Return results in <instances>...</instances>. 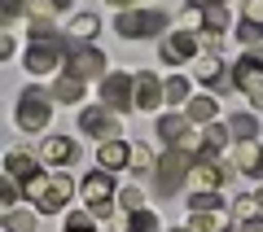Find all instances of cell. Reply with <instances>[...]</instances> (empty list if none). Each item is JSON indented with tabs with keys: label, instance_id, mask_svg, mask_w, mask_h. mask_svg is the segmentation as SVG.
Here are the masks:
<instances>
[{
	"label": "cell",
	"instance_id": "obj_26",
	"mask_svg": "<svg viewBox=\"0 0 263 232\" xmlns=\"http://www.w3.org/2000/svg\"><path fill=\"white\" fill-rule=\"evenodd\" d=\"M5 232H35V215L9 210V215H5Z\"/></svg>",
	"mask_w": 263,
	"mask_h": 232
},
{
	"label": "cell",
	"instance_id": "obj_44",
	"mask_svg": "<svg viewBox=\"0 0 263 232\" xmlns=\"http://www.w3.org/2000/svg\"><path fill=\"white\" fill-rule=\"evenodd\" d=\"M189 232H193V228H189Z\"/></svg>",
	"mask_w": 263,
	"mask_h": 232
},
{
	"label": "cell",
	"instance_id": "obj_5",
	"mask_svg": "<svg viewBox=\"0 0 263 232\" xmlns=\"http://www.w3.org/2000/svg\"><path fill=\"white\" fill-rule=\"evenodd\" d=\"M189 171H193L189 153H184V149H176V145H171V153H167V158H158L154 176H158V188H162V193H171V188H180V184L189 180Z\"/></svg>",
	"mask_w": 263,
	"mask_h": 232
},
{
	"label": "cell",
	"instance_id": "obj_33",
	"mask_svg": "<svg viewBox=\"0 0 263 232\" xmlns=\"http://www.w3.org/2000/svg\"><path fill=\"white\" fill-rule=\"evenodd\" d=\"M206 27H215V31L228 27V9L224 5H206Z\"/></svg>",
	"mask_w": 263,
	"mask_h": 232
},
{
	"label": "cell",
	"instance_id": "obj_34",
	"mask_svg": "<svg viewBox=\"0 0 263 232\" xmlns=\"http://www.w3.org/2000/svg\"><path fill=\"white\" fill-rule=\"evenodd\" d=\"M27 9V0H5V5H0V13H5V22H13L18 18V13Z\"/></svg>",
	"mask_w": 263,
	"mask_h": 232
},
{
	"label": "cell",
	"instance_id": "obj_1",
	"mask_svg": "<svg viewBox=\"0 0 263 232\" xmlns=\"http://www.w3.org/2000/svg\"><path fill=\"white\" fill-rule=\"evenodd\" d=\"M22 188H27V197L35 202V210H40V215H57V210H66V202L75 197V184H70V176H57V180L35 176L31 184H22Z\"/></svg>",
	"mask_w": 263,
	"mask_h": 232
},
{
	"label": "cell",
	"instance_id": "obj_20",
	"mask_svg": "<svg viewBox=\"0 0 263 232\" xmlns=\"http://www.w3.org/2000/svg\"><path fill=\"white\" fill-rule=\"evenodd\" d=\"M62 9H70V0H27L31 22H48L53 13H62Z\"/></svg>",
	"mask_w": 263,
	"mask_h": 232
},
{
	"label": "cell",
	"instance_id": "obj_27",
	"mask_svg": "<svg viewBox=\"0 0 263 232\" xmlns=\"http://www.w3.org/2000/svg\"><path fill=\"white\" fill-rule=\"evenodd\" d=\"M158 162H154V153H149V145H132V171L136 176H145V171H154Z\"/></svg>",
	"mask_w": 263,
	"mask_h": 232
},
{
	"label": "cell",
	"instance_id": "obj_32",
	"mask_svg": "<svg viewBox=\"0 0 263 232\" xmlns=\"http://www.w3.org/2000/svg\"><path fill=\"white\" fill-rule=\"evenodd\" d=\"M66 228L70 232H92V210H75L70 219H66Z\"/></svg>",
	"mask_w": 263,
	"mask_h": 232
},
{
	"label": "cell",
	"instance_id": "obj_22",
	"mask_svg": "<svg viewBox=\"0 0 263 232\" xmlns=\"http://www.w3.org/2000/svg\"><path fill=\"white\" fill-rule=\"evenodd\" d=\"M228 131H233V140H254L259 136V119H254V114H233Z\"/></svg>",
	"mask_w": 263,
	"mask_h": 232
},
{
	"label": "cell",
	"instance_id": "obj_31",
	"mask_svg": "<svg viewBox=\"0 0 263 232\" xmlns=\"http://www.w3.org/2000/svg\"><path fill=\"white\" fill-rule=\"evenodd\" d=\"M119 206H123V210H141V206H145V193H141V188H123V193H119Z\"/></svg>",
	"mask_w": 263,
	"mask_h": 232
},
{
	"label": "cell",
	"instance_id": "obj_12",
	"mask_svg": "<svg viewBox=\"0 0 263 232\" xmlns=\"http://www.w3.org/2000/svg\"><path fill=\"white\" fill-rule=\"evenodd\" d=\"M193 48H197V35L193 31H176V35H167L162 40V62L167 66H180V62H189V57H193Z\"/></svg>",
	"mask_w": 263,
	"mask_h": 232
},
{
	"label": "cell",
	"instance_id": "obj_16",
	"mask_svg": "<svg viewBox=\"0 0 263 232\" xmlns=\"http://www.w3.org/2000/svg\"><path fill=\"white\" fill-rule=\"evenodd\" d=\"M5 171H9L13 180H22V184H31V180L40 176L35 158H31V153H22V149H13V153H9V162H5Z\"/></svg>",
	"mask_w": 263,
	"mask_h": 232
},
{
	"label": "cell",
	"instance_id": "obj_11",
	"mask_svg": "<svg viewBox=\"0 0 263 232\" xmlns=\"http://www.w3.org/2000/svg\"><path fill=\"white\" fill-rule=\"evenodd\" d=\"M224 180H228V171L215 167V158H197L193 171H189V184H193V193H215Z\"/></svg>",
	"mask_w": 263,
	"mask_h": 232
},
{
	"label": "cell",
	"instance_id": "obj_43",
	"mask_svg": "<svg viewBox=\"0 0 263 232\" xmlns=\"http://www.w3.org/2000/svg\"><path fill=\"white\" fill-rule=\"evenodd\" d=\"M66 232H70V228H66Z\"/></svg>",
	"mask_w": 263,
	"mask_h": 232
},
{
	"label": "cell",
	"instance_id": "obj_9",
	"mask_svg": "<svg viewBox=\"0 0 263 232\" xmlns=\"http://www.w3.org/2000/svg\"><path fill=\"white\" fill-rule=\"evenodd\" d=\"M66 74H79V79H105V57L97 48H70L66 53Z\"/></svg>",
	"mask_w": 263,
	"mask_h": 232
},
{
	"label": "cell",
	"instance_id": "obj_38",
	"mask_svg": "<svg viewBox=\"0 0 263 232\" xmlns=\"http://www.w3.org/2000/svg\"><path fill=\"white\" fill-rule=\"evenodd\" d=\"M250 176H259V180H263V149H259V162L250 167Z\"/></svg>",
	"mask_w": 263,
	"mask_h": 232
},
{
	"label": "cell",
	"instance_id": "obj_30",
	"mask_svg": "<svg viewBox=\"0 0 263 232\" xmlns=\"http://www.w3.org/2000/svg\"><path fill=\"white\" fill-rule=\"evenodd\" d=\"M189 206H193V210H219L224 197H215V193H193V197H189Z\"/></svg>",
	"mask_w": 263,
	"mask_h": 232
},
{
	"label": "cell",
	"instance_id": "obj_4",
	"mask_svg": "<svg viewBox=\"0 0 263 232\" xmlns=\"http://www.w3.org/2000/svg\"><path fill=\"white\" fill-rule=\"evenodd\" d=\"M101 105H110V110H132L136 105V74H123V70H114V74H105L101 79Z\"/></svg>",
	"mask_w": 263,
	"mask_h": 232
},
{
	"label": "cell",
	"instance_id": "obj_29",
	"mask_svg": "<svg viewBox=\"0 0 263 232\" xmlns=\"http://www.w3.org/2000/svg\"><path fill=\"white\" fill-rule=\"evenodd\" d=\"M127 232H158V219H154L149 210H132V219H127Z\"/></svg>",
	"mask_w": 263,
	"mask_h": 232
},
{
	"label": "cell",
	"instance_id": "obj_10",
	"mask_svg": "<svg viewBox=\"0 0 263 232\" xmlns=\"http://www.w3.org/2000/svg\"><path fill=\"white\" fill-rule=\"evenodd\" d=\"M79 127H84L92 140H114V131H119V119H114L105 105H92V110L79 114Z\"/></svg>",
	"mask_w": 263,
	"mask_h": 232
},
{
	"label": "cell",
	"instance_id": "obj_14",
	"mask_svg": "<svg viewBox=\"0 0 263 232\" xmlns=\"http://www.w3.org/2000/svg\"><path fill=\"white\" fill-rule=\"evenodd\" d=\"M167 101V88L154 79V74H136V110H158V105Z\"/></svg>",
	"mask_w": 263,
	"mask_h": 232
},
{
	"label": "cell",
	"instance_id": "obj_24",
	"mask_svg": "<svg viewBox=\"0 0 263 232\" xmlns=\"http://www.w3.org/2000/svg\"><path fill=\"white\" fill-rule=\"evenodd\" d=\"M197 79H202V84H219V79H224V62H219L215 53L202 57V62H197Z\"/></svg>",
	"mask_w": 263,
	"mask_h": 232
},
{
	"label": "cell",
	"instance_id": "obj_42",
	"mask_svg": "<svg viewBox=\"0 0 263 232\" xmlns=\"http://www.w3.org/2000/svg\"><path fill=\"white\" fill-rule=\"evenodd\" d=\"M224 232H233V228H224Z\"/></svg>",
	"mask_w": 263,
	"mask_h": 232
},
{
	"label": "cell",
	"instance_id": "obj_6",
	"mask_svg": "<svg viewBox=\"0 0 263 232\" xmlns=\"http://www.w3.org/2000/svg\"><path fill=\"white\" fill-rule=\"evenodd\" d=\"M18 127L22 131H40L48 127V92H40V88H27L18 101Z\"/></svg>",
	"mask_w": 263,
	"mask_h": 232
},
{
	"label": "cell",
	"instance_id": "obj_36",
	"mask_svg": "<svg viewBox=\"0 0 263 232\" xmlns=\"http://www.w3.org/2000/svg\"><path fill=\"white\" fill-rule=\"evenodd\" d=\"M241 232H263V219H259V215H246V219H241Z\"/></svg>",
	"mask_w": 263,
	"mask_h": 232
},
{
	"label": "cell",
	"instance_id": "obj_17",
	"mask_svg": "<svg viewBox=\"0 0 263 232\" xmlns=\"http://www.w3.org/2000/svg\"><path fill=\"white\" fill-rule=\"evenodd\" d=\"M189 127H193V119H189V114H162V119H158V136L167 140V145H176Z\"/></svg>",
	"mask_w": 263,
	"mask_h": 232
},
{
	"label": "cell",
	"instance_id": "obj_3",
	"mask_svg": "<svg viewBox=\"0 0 263 232\" xmlns=\"http://www.w3.org/2000/svg\"><path fill=\"white\" fill-rule=\"evenodd\" d=\"M79 193H84V202H88V210L92 215H105L110 219V210H114V180H110V171L105 167H97L92 176H84V184H79Z\"/></svg>",
	"mask_w": 263,
	"mask_h": 232
},
{
	"label": "cell",
	"instance_id": "obj_37",
	"mask_svg": "<svg viewBox=\"0 0 263 232\" xmlns=\"http://www.w3.org/2000/svg\"><path fill=\"white\" fill-rule=\"evenodd\" d=\"M246 18H254V22H263V0H250V5H246Z\"/></svg>",
	"mask_w": 263,
	"mask_h": 232
},
{
	"label": "cell",
	"instance_id": "obj_23",
	"mask_svg": "<svg viewBox=\"0 0 263 232\" xmlns=\"http://www.w3.org/2000/svg\"><path fill=\"white\" fill-rule=\"evenodd\" d=\"M97 27H101V22H97V13H79V18L70 22L66 31H70V40H92V35H97Z\"/></svg>",
	"mask_w": 263,
	"mask_h": 232
},
{
	"label": "cell",
	"instance_id": "obj_35",
	"mask_svg": "<svg viewBox=\"0 0 263 232\" xmlns=\"http://www.w3.org/2000/svg\"><path fill=\"white\" fill-rule=\"evenodd\" d=\"M0 202H5V206H13V202H18V184H13V176H9V184L0 188Z\"/></svg>",
	"mask_w": 263,
	"mask_h": 232
},
{
	"label": "cell",
	"instance_id": "obj_7",
	"mask_svg": "<svg viewBox=\"0 0 263 232\" xmlns=\"http://www.w3.org/2000/svg\"><path fill=\"white\" fill-rule=\"evenodd\" d=\"M62 40H31V48H27V70L31 74H48V70H57L62 66Z\"/></svg>",
	"mask_w": 263,
	"mask_h": 232
},
{
	"label": "cell",
	"instance_id": "obj_19",
	"mask_svg": "<svg viewBox=\"0 0 263 232\" xmlns=\"http://www.w3.org/2000/svg\"><path fill=\"white\" fill-rule=\"evenodd\" d=\"M53 101H62V105L84 101V79H79V74H62V79H57V88H53Z\"/></svg>",
	"mask_w": 263,
	"mask_h": 232
},
{
	"label": "cell",
	"instance_id": "obj_25",
	"mask_svg": "<svg viewBox=\"0 0 263 232\" xmlns=\"http://www.w3.org/2000/svg\"><path fill=\"white\" fill-rule=\"evenodd\" d=\"M162 88H167V101H171V105H184V101H189V79H184V74H171Z\"/></svg>",
	"mask_w": 263,
	"mask_h": 232
},
{
	"label": "cell",
	"instance_id": "obj_2",
	"mask_svg": "<svg viewBox=\"0 0 263 232\" xmlns=\"http://www.w3.org/2000/svg\"><path fill=\"white\" fill-rule=\"evenodd\" d=\"M114 31H119L123 40H145V35H162L167 31V13L158 9H123L119 18H114Z\"/></svg>",
	"mask_w": 263,
	"mask_h": 232
},
{
	"label": "cell",
	"instance_id": "obj_28",
	"mask_svg": "<svg viewBox=\"0 0 263 232\" xmlns=\"http://www.w3.org/2000/svg\"><path fill=\"white\" fill-rule=\"evenodd\" d=\"M237 40H241V44H259V40H263V22L241 18V22H237Z\"/></svg>",
	"mask_w": 263,
	"mask_h": 232
},
{
	"label": "cell",
	"instance_id": "obj_15",
	"mask_svg": "<svg viewBox=\"0 0 263 232\" xmlns=\"http://www.w3.org/2000/svg\"><path fill=\"white\" fill-rule=\"evenodd\" d=\"M97 162H101L105 171H123V167H132V145H123V140H101V149H97Z\"/></svg>",
	"mask_w": 263,
	"mask_h": 232
},
{
	"label": "cell",
	"instance_id": "obj_13",
	"mask_svg": "<svg viewBox=\"0 0 263 232\" xmlns=\"http://www.w3.org/2000/svg\"><path fill=\"white\" fill-rule=\"evenodd\" d=\"M79 158V145L70 136H48L44 145H40V162H53V167H66V162Z\"/></svg>",
	"mask_w": 263,
	"mask_h": 232
},
{
	"label": "cell",
	"instance_id": "obj_8",
	"mask_svg": "<svg viewBox=\"0 0 263 232\" xmlns=\"http://www.w3.org/2000/svg\"><path fill=\"white\" fill-rule=\"evenodd\" d=\"M233 84L241 88V92H263V48L254 44L250 53L241 57V62H237V70H233Z\"/></svg>",
	"mask_w": 263,
	"mask_h": 232
},
{
	"label": "cell",
	"instance_id": "obj_21",
	"mask_svg": "<svg viewBox=\"0 0 263 232\" xmlns=\"http://www.w3.org/2000/svg\"><path fill=\"white\" fill-rule=\"evenodd\" d=\"M215 114H219L215 96H189V119H193V123H211Z\"/></svg>",
	"mask_w": 263,
	"mask_h": 232
},
{
	"label": "cell",
	"instance_id": "obj_40",
	"mask_svg": "<svg viewBox=\"0 0 263 232\" xmlns=\"http://www.w3.org/2000/svg\"><path fill=\"white\" fill-rule=\"evenodd\" d=\"M254 202H259V210H263V188H259V193H254Z\"/></svg>",
	"mask_w": 263,
	"mask_h": 232
},
{
	"label": "cell",
	"instance_id": "obj_18",
	"mask_svg": "<svg viewBox=\"0 0 263 232\" xmlns=\"http://www.w3.org/2000/svg\"><path fill=\"white\" fill-rule=\"evenodd\" d=\"M189 228H193V232H224V228H228V215H224V206H219V210H193Z\"/></svg>",
	"mask_w": 263,
	"mask_h": 232
},
{
	"label": "cell",
	"instance_id": "obj_39",
	"mask_svg": "<svg viewBox=\"0 0 263 232\" xmlns=\"http://www.w3.org/2000/svg\"><path fill=\"white\" fill-rule=\"evenodd\" d=\"M105 5H114V9H127V5H132V0H105Z\"/></svg>",
	"mask_w": 263,
	"mask_h": 232
},
{
	"label": "cell",
	"instance_id": "obj_41",
	"mask_svg": "<svg viewBox=\"0 0 263 232\" xmlns=\"http://www.w3.org/2000/svg\"><path fill=\"white\" fill-rule=\"evenodd\" d=\"M197 5H224V0H197Z\"/></svg>",
	"mask_w": 263,
	"mask_h": 232
}]
</instances>
